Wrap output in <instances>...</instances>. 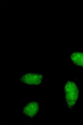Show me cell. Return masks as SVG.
Returning <instances> with one entry per match:
<instances>
[{
	"label": "cell",
	"mask_w": 83,
	"mask_h": 125,
	"mask_svg": "<svg viewBox=\"0 0 83 125\" xmlns=\"http://www.w3.org/2000/svg\"><path fill=\"white\" fill-rule=\"evenodd\" d=\"M65 92L68 105L69 107H72L75 104L78 97L77 87L74 83L68 82L65 86Z\"/></svg>",
	"instance_id": "1"
},
{
	"label": "cell",
	"mask_w": 83,
	"mask_h": 125,
	"mask_svg": "<svg viewBox=\"0 0 83 125\" xmlns=\"http://www.w3.org/2000/svg\"><path fill=\"white\" fill-rule=\"evenodd\" d=\"M42 79L41 75L37 73H28L21 78V81L28 84L36 85L39 84Z\"/></svg>",
	"instance_id": "2"
},
{
	"label": "cell",
	"mask_w": 83,
	"mask_h": 125,
	"mask_svg": "<svg viewBox=\"0 0 83 125\" xmlns=\"http://www.w3.org/2000/svg\"><path fill=\"white\" fill-rule=\"evenodd\" d=\"M39 108V104L36 102H32L24 107L23 112L26 115L33 117L37 113Z\"/></svg>",
	"instance_id": "3"
},
{
	"label": "cell",
	"mask_w": 83,
	"mask_h": 125,
	"mask_svg": "<svg viewBox=\"0 0 83 125\" xmlns=\"http://www.w3.org/2000/svg\"><path fill=\"white\" fill-rule=\"evenodd\" d=\"M70 57L75 64L83 67V53L74 52L71 55Z\"/></svg>",
	"instance_id": "4"
}]
</instances>
